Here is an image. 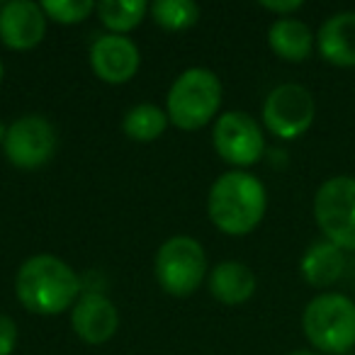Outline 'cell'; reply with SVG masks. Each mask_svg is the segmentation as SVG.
Returning <instances> with one entry per match:
<instances>
[{"instance_id": "11", "label": "cell", "mask_w": 355, "mask_h": 355, "mask_svg": "<svg viewBox=\"0 0 355 355\" xmlns=\"http://www.w3.org/2000/svg\"><path fill=\"white\" fill-rule=\"evenodd\" d=\"M46 32V15L32 0H10L0 8V40L15 51L35 49Z\"/></svg>"}, {"instance_id": "24", "label": "cell", "mask_w": 355, "mask_h": 355, "mask_svg": "<svg viewBox=\"0 0 355 355\" xmlns=\"http://www.w3.org/2000/svg\"><path fill=\"white\" fill-rule=\"evenodd\" d=\"M6 134H8V129H6V127H3V122H0V144L6 141Z\"/></svg>"}, {"instance_id": "22", "label": "cell", "mask_w": 355, "mask_h": 355, "mask_svg": "<svg viewBox=\"0 0 355 355\" xmlns=\"http://www.w3.org/2000/svg\"><path fill=\"white\" fill-rule=\"evenodd\" d=\"M261 8H266V10H270V12H277L280 17H292V12L302 8V0H263Z\"/></svg>"}, {"instance_id": "23", "label": "cell", "mask_w": 355, "mask_h": 355, "mask_svg": "<svg viewBox=\"0 0 355 355\" xmlns=\"http://www.w3.org/2000/svg\"><path fill=\"white\" fill-rule=\"evenodd\" d=\"M290 355H319V353H311V350H292Z\"/></svg>"}, {"instance_id": "21", "label": "cell", "mask_w": 355, "mask_h": 355, "mask_svg": "<svg viewBox=\"0 0 355 355\" xmlns=\"http://www.w3.org/2000/svg\"><path fill=\"white\" fill-rule=\"evenodd\" d=\"M17 343V324L10 316L0 314V355H10Z\"/></svg>"}, {"instance_id": "3", "label": "cell", "mask_w": 355, "mask_h": 355, "mask_svg": "<svg viewBox=\"0 0 355 355\" xmlns=\"http://www.w3.org/2000/svg\"><path fill=\"white\" fill-rule=\"evenodd\" d=\"M302 329L321 353H348L355 348V302L338 292L316 295L302 314Z\"/></svg>"}, {"instance_id": "10", "label": "cell", "mask_w": 355, "mask_h": 355, "mask_svg": "<svg viewBox=\"0 0 355 355\" xmlns=\"http://www.w3.org/2000/svg\"><path fill=\"white\" fill-rule=\"evenodd\" d=\"M139 49L124 35H103L90 46V66L105 83H127L139 71Z\"/></svg>"}, {"instance_id": "6", "label": "cell", "mask_w": 355, "mask_h": 355, "mask_svg": "<svg viewBox=\"0 0 355 355\" xmlns=\"http://www.w3.org/2000/svg\"><path fill=\"white\" fill-rule=\"evenodd\" d=\"M156 280L168 295L188 297L202 285L207 272L205 248L190 236H173L156 253Z\"/></svg>"}, {"instance_id": "9", "label": "cell", "mask_w": 355, "mask_h": 355, "mask_svg": "<svg viewBox=\"0 0 355 355\" xmlns=\"http://www.w3.org/2000/svg\"><path fill=\"white\" fill-rule=\"evenodd\" d=\"M212 141L217 153L232 166H253L266 151V139L258 122L246 112H224L214 122Z\"/></svg>"}, {"instance_id": "17", "label": "cell", "mask_w": 355, "mask_h": 355, "mask_svg": "<svg viewBox=\"0 0 355 355\" xmlns=\"http://www.w3.org/2000/svg\"><path fill=\"white\" fill-rule=\"evenodd\" d=\"M148 8L151 6H146L144 0H103L98 3L95 12L110 30V35H124L146 17Z\"/></svg>"}, {"instance_id": "20", "label": "cell", "mask_w": 355, "mask_h": 355, "mask_svg": "<svg viewBox=\"0 0 355 355\" xmlns=\"http://www.w3.org/2000/svg\"><path fill=\"white\" fill-rule=\"evenodd\" d=\"M40 6L49 20L61 25H78L98 8L93 0H44Z\"/></svg>"}, {"instance_id": "16", "label": "cell", "mask_w": 355, "mask_h": 355, "mask_svg": "<svg viewBox=\"0 0 355 355\" xmlns=\"http://www.w3.org/2000/svg\"><path fill=\"white\" fill-rule=\"evenodd\" d=\"M268 44L280 59L300 64V61L309 59L311 49H314V35L297 17H277L268 30Z\"/></svg>"}, {"instance_id": "13", "label": "cell", "mask_w": 355, "mask_h": 355, "mask_svg": "<svg viewBox=\"0 0 355 355\" xmlns=\"http://www.w3.org/2000/svg\"><path fill=\"white\" fill-rule=\"evenodd\" d=\"M319 54L324 61L338 69H355V12H338L331 15L321 25L319 37Z\"/></svg>"}, {"instance_id": "1", "label": "cell", "mask_w": 355, "mask_h": 355, "mask_svg": "<svg viewBox=\"0 0 355 355\" xmlns=\"http://www.w3.org/2000/svg\"><path fill=\"white\" fill-rule=\"evenodd\" d=\"M15 292L27 311L54 316L73 309L80 295V280L69 263L49 253H40L27 258L20 266L15 277Z\"/></svg>"}, {"instance_id": "12", "label": "cell", "mask_w": 355, "mask_h": 355, "mask_svg": "<svg viewBox=\"0 0 355 355\" xmlns=\"http://www.w3.org/2000/svg\"><path fill=\"white\" fill-rule=\"evenodd\" d=\"M71 324L78 338L90 345H100L114 336L119 326L117 306L100 292H85L71 309Z\"/></svg>"}, {"instance_id": "4", "label": "cell", "mask_w": 355, "mask_h": 355, "mask_svg": "<svg viewBox=\"0 0 355 355\" xmlns=\"http://www.w3.org/2000/svg\"><path fill=\"white\" fill-rule=\"evenodd\" d=\"M166 105L168 119L178 129H202L222 105V83L209 69H188L171 85Z\"/></svg>"}, {"instance_id": "5", "label": "cell", "mask_w": 355, "mask_h": 355, "mask_svg": "<svg viewBox=\"0 0 355 355\" xmlns=\"http://www.w3.org/2000/svg\"><path fill=\"white\" fill-rule=\"evenodd\" d=\"M314 217L326 241L355 251V178H329L314 195Z\"/></svg>"}, {"instance_id": "2", "label": "cell", "mask_w": 355, "mask_h": 355, "mask_svg": "<svg viewBox=\"0 0 355 355\" xmlns=\"http://www.w3.org/2000/svg\"><path fill=\"white\" fill-rule=\"evenodd\" d=\"M268 195L256 175L229 171L214 180L209 190L207 212L212 224L224 234L246 236L266 217Z\"/></svg>"}, {"instance_id": "15", "label": "cell", "mask_w": 355, "mask_h": 355, "mask_svg": "<svg viewBox=\"0 0 355 355\" xmlns=\"http://www.w3.org/2000/svg\"><path fill=\"white\" fill-rule=\"evenodd\" d=\"M300 270L311 287H331L343 275L345 253L331 241H316L302 256Z\"/></svg>"}, {"instance_id": "8", "label": "cell", "mask_w": 355, "mask_h": 355, "mask_svg": "<svg viewBox=\"0 0 355 355\" xmlns=\"http://www.w3.org/2000/svg\"><path fill=\"white\" fill-rule=\"evenodd\" d=\"M8 161L22 171H35L51 161L56 148V132L49 119L40 114H27L8 127L6 141Z\"/></svg>"}, {"instance_id": "19", "label": "cell", "mask_w": 355, "mask_h": 355, "mask_svg": "<svg viewBox=\"0 0 355 355\" xmlns=\"http://www.w3.org/2000/svg\"><path fill=\"white\" fill-rule=\"evenodd\" d=\"M158 27L168 32H180L200 20V6L193 0H158L148 8Z\"/></svg>"}, {"instance_id": "25", "label": "cell", "mask_w": 355, "mask_h": 355, "mask_svg": "<svg viewBox=\"0 0 355 355\" xmlns=\"http://www.w3.org/2000/svg\"><path fill=\"white\" fill-rule=\"evenodd\" d=\"M0 80H3V61H0Z\"/></svg>"}, {"instance_id": "18", "label": "cell", "mask_w": 355, "mask_h": 355, "mask_svg": "<svg viewBox=\"0 0 355 355\" xmlns=\"http://www.w3.org/2000/svg\"><path fill=\"white\" fill-rule=\"evenodd\" d=\"M168 112L156 105H137L124 114V134L134 141H156L168 127Z\"/></svg>"}, {"instance_id": "14", "label": "cell", "mask_w": 355, "mask_h": 355, "mask_svg": "<svg viewBox=\"0 0 355 355\" xmlns=\"http://www.w3.org/2000/svg\"><path fill=\"white\" fill-rule=\"evenodd\" d=\"M209 292L222 304H243L256 292V275L239 261L219 263L209 275Z\"/></svg>"}, {"instance_id": "7", "label": "cell", "mask_w": 355, "mask_h": 355, "mask_svg": "<svg viewBox=\"0 0 355 355\" xmlns=\"http://www.w3.org/2000/svg\"><path fill=\"white\" fill-rule=\"evenodd\" d=\"M316 114L314 95L297 83H282L270 90L263 103V122L277 139H300L311 127Z\"/></svg>"}]
</instances>
